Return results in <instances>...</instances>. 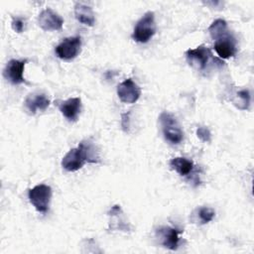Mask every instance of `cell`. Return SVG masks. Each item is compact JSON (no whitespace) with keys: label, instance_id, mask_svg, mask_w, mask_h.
Returning <instances> with one entry per match:
<instances>
[{"label":"cell","instance_id":"30bf717a","mask_svg":"<svg viewBox=\"0 0 254 254\" xmlns=\"http://www.w3.org/2000/svg\"><path fill=\"white\" fill-rule=\"evenodd\" d=\"M180 233L177 228L162 226L156 230V237L159 243L170 250H177L180 243Z\"/></svg>","mask_w":254,"mask_h":254},{"label":"cell","instance_id":"e0dca14e","mask_svg":"<svg viewBox=\"0 0 254 254\" xmlns=\"http://www.w3.org/2000/svg\"><path fill=\"white\" fill-rule=\"evenodd\" d=\"M208 32L210 37L212 38L213 41L217 40L218 38L226 35L229 33L227 23L223 19H216L211 23V25L208 27Z\"/></svg>","mask_w":254,"mask_h":254},{"label":"cell","instance_id":"ffe728a7","mask_svg":"<svg viewBox=\"0 0 254 254\" xmlns=\"http://www.w3.org/2000/svg\"><path fill=\"white\" fill-rule=\"evenodd\" d=\"M196 136L203 142H210L211 140V133L207 127H198L196 129Z\"/></svg>","mask_w":254,"mask_h":254},{"label":"cell","instance_id":"44dd1931","mask_svg":"<svg viewBox=\"0 0 254 254\" xmlns=\"http://www.w3.org/2000/svg\"><path fill=\"white\" fill-rule=\"evenodd\" d=\"M11 26H12V29L17 33H22L25 29V23L21 17H13Z\"/></svg>","mask_w":254,"mask_h":254},{"label":"cell","instance_id":"8992f818","mask_svg":"<svg viewBox=\"0 0 254 254\" xmlns=\"http://www.w3.org/2000/svg\"><path fill=\"white\" fill-rule=\"evenodd\" d=\"M186 57L190 64L195 65L199 70L206 69L213 56L208 47L200 45L194 49H189L186 52Z\"/></svg>","mask_w":254,"mask_h":254},{"label":"cell","instance_id":"d6986e66","mask_svg":"<svg viewBox=\"0 0 254 254\" xmlns=\"http://www.w3.org/2000/svg\"><path fill=\"white\" fill-rule=\"evenodd\" d=\"M215 216V211L210 207L202 206L198 209V217L201 224H205L210 222Z\"/></svg>","mask_w":254,"mask_h":254},{"label":"cell","instance_id":"3957f363","mask_svg":"<svg viewBox=\"0 0 254 254\" xmlns=\"http://www.w3.org/2000/svg\"><path fill=\"white\" fill-rule=\"evenodd\" d=\"M156 30L157 25L155 21V14L152 11H148L136 23L132 34V39L137 43L145 44L153 38Z\"/></svg>","mask_w":254,"mask_h":254},{"label":"cell","instance_id":"2e32d148","mask_svg":"<svg viewBox=\"0 0 254 254\" xmlns=\"http://www.w3.org/2000/svg\"><path fill=\"white\" fill-rule=\"evenodd\" d=\"M169 165L171 169L176 171L180 176H188L193 170V162L184 157H176L171 159Z\"/></svg>","mask_w":254,"mask_h":254},{"label":"cell","instance_id":"7c38bea8","mask_svg":"<svg viewBox=\"0 0 254 254\" xmlns=\"http://www.w3.org/2000/svg\"><path fill=\"white\" fill-rule=\"evenodd\" d=\"M50 103L51 101L45 93H31L26 97L24 101V106L29 114L34 115L37 113L38 110H46L49 107Z\"/></svg>","mask_w":254,"mask_h":254},{"label":"cell","instance_id":"4fadbf2b","mask_svg":"<svg viewBox=\"0 0 254 254\" xmlns=\"http://www.w3.org/2000/svg\"><path fill=\"white\" fill-rule=\"evenodd\" d=\"M61 113L70 122L77 120L81 111V99L79 97H71L64 101H62L59 105Z\"/></svg>","mask_w":254,"mask_h":254},{"label":"cell","instance_id":"9c48e42d","mask_svg":"<svg viewBox=\"0 0 254 254\" xmlns=\"http://www.w3.org/2000/svg\"><path fill=\"white\" fill-rule=\"evenodd\" d=\"M38 24L44 31H59L64 26V19L51 8H46L38 16Z\"/></svg>","mask_w":254,"mask_h":254},{"label":"cell","instance_id":"7402d4cb","mask_svg":"<svg viewBox=\"0 0 254 254\" xmlns=\"http://www.w3.org/2000/svg\"><path fill=\"white\" fill-rule=\"evenodd\" d=\"M121 126L122 129L127 132L128 128H129V113H124L121 115Z\"/></svg>","mask_w":254,"mask_h":254},{"label":"cell","instance_id":"52a82bcc","mask_svg":"<svg viewBox=\"0 0 254 254\" xmlns=\"http://www.w3.org/2000/svg\"><path fill=\"white\" fill-rule=\"evenodd\" d=\"M27 63H28L27 59L10 60L3 70L4 77L14 85L25 83L26 80L24 78V69Z\"/></svg>","mask_w":254,"mask_h":254},{"label":"cell","instance_id":"ba28073f","mask_svg":"<svg viewBox=\"0 0 254 254\" xmlns=\"http://www.w3.org/2000/svg\"><path fill=\"white\" fill-rule=\"evenodd\" d=\"M117 95L124 103H135L141 95V88L132 78H127L118 84Z\"/></svg>","mask_w":254,"mask_h":254},{"label":"cell","instance_id":"8fae6325","mask_svg":"<svg viewBox=\"0 0 254 254\" xmlns=\"http://www.w3.org/2000/svg\"><path fill=\"white\" fill-rule=\"evenodd\" d=\"M214 50L220 59H229L236 54V42L230 32L215 40Z\"/></svg>","mask_w":254,"mask_h":254},{"label":"cell","instance_id":"5bb4252c","mask_svg":"<svg viewBox=\"0 0 254 254\" xmlns=\"http://www.w3.org/2000/svg\"><path fill=\"white\" fill-rule=\"evenodd\" d=\"M108 216L110 217V228L111 229H119L123 231H127L130 229V224L126 222L124 213L120 207V205H114L108 211Z\"/></svg>","mask_w":254,"mask_h":254},{"label":"cell","instance_id":"7a4b0ae2","mask_svg":"<svg viewBox=\"0 0 254 254\" xmlns=\"http://www.w3.org/2000/svg\"><path fill=\"white\" fill-rule=\"evenodd\" d=\"M163 136L170 144L178 145L184 140V131L177 118L168 111H163L159 116Z\"/></svg>","mask_w":254,"mask_h":254},{"label":"cell","instance_id":"6da1fadb","mask_svg":"<svg viewBox=\"0 0 254 254\" xmlns=\"http://www.w3.org/2000/svg\"><path fill=\"white\" fill-rule=\"evenodd\" d=\"M98 163L99 156L95 146L89 140L82 141L76 148L70 149L62 160V167L67 172H75L85 163Z\"/></svg>","mask_w":254,"mask_h":254},{"label":"cell","instance_id":"277c9868","mask_svg":"<svg viewBox=\"0 0 254 254\" xmlns=\"http://www.w3.org/2000/svg\"><path fill=\"white\" fill-rule=\"evenodd\" d=\"M52 193V188L50 186L40 184L29 190L28 197L37 211L46 213L49 210Z\"/></svg>","mask_w":254,"mask_h":254},{"label":"cell","instance_id":"9a60e30c","mask_svg":"<svg viewBox=\"0 0 254 254\" xmlns=\"http://www.w3.org/2000/svg\"><path fill=\"white\" fill-rule=\"evenodd\" d=\"M74 16L78 22L85 26L92 27L95 23V16L92 8L82 3H75Z\"/></svg>","mask_w":254,"mask_h":254},{"label":"cell","instance_id":"ac0fdd59","mask_svg":"<svg viewBox=\"0 0 254 254\" xmlns=\"http://www.w3.org/2000/svg\"><path fill=\"white\" fill-rule=\"evenodd\" d=\"M251 95L248 89H240L237 92H235L232 102L233 104L240 110H247L250 105Z\"/></svg>","mask_w":254,"mask_h":254},{"label":"cell","instance_id":"5b68a950","mask_svg":"<svg viewBox=\"0 0 254 254\" xmlns=\"http://www.w3.org/2000/svg\"><path fill=\"white\" fill-rule=\"evenodd\" d=\"M81 50V38L78 36L64 39L55 49L58 58L70 61L75 59Z\"/></svg>","mask_w":254,"mask_h":254}]
</instances>
